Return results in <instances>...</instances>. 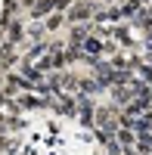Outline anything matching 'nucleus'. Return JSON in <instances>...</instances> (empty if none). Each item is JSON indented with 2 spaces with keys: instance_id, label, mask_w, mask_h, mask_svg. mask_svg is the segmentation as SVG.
<instances>
[{
  "instance_id": "f257e3e1",
  "label": "nucleus",
  "mask_w": 152,
  "mask_h": 155,
  "mask_svg": "<svg viewBox=\"0 0 152 155\" xmlns=\"http://www.w3.org/2000/svg\"><path fill=\"white\" fill-rule=\"evenodd\" d=\"M96 0H74V3L65 9V16H68V25H78V22H90L96 16Z\"/></svg>"
},
{
  "instance_id": "f03ea898",
  "label": "nucleus",
  "mask_w": 152,
  "mask_h": 155,
  "mask_svg": "<svg viewBox=\"0 0 152 155\" xmlns=\"http://www.w3.org/2000/svg\"><path fill=\"white\" fill-rule=\"evenodd\" d=\"M109 99L115 102V106H127V102H134V87L131 84H115V87H109Z\"/></svg>"
},
{
  "instance_id": "7ed1b4c3",
  "label": "nucleus",
  "mask_w": 152,
  "mask_h": 155,
  "mask_svg": "<svg viewBox=\"0 0 152 155\" xmlns=\"http://www.w3.org/2000/svg\"><path fill=\"white\" fill-rule=\"evenodd\" d=\"M44 25H47V34H59V31L68 28V16L62 9H56V12H50V16L44 19Z\"/></svg>"
},
{
  "instance_id": "20e7f679",
  "label": "nucleus",
  "mask_w": 152,
  "mask_h": 155,
  "mask_svg": "<svg viewBox=\"0 0 152 155\" xmlns=\"http://www.w3.org/2000/svg\"><path fill=\"white\" fill-rule=\"evenodd\" d=\"M50 12H56V0H37L28 9V19H47Z\"/></svg>"
},
{
  "instance_id": "39448f33",
  "label": "nucleus",
  "mask_w": 152,
  "mask_h": 155,
  "mask_svg": "<svg viewBox=\"0 0 152 155\" xmlns=\"http://www.w3.org/2000/svg\"><path fill=\"white\" fill-rule=\"evenodd\" d=\"M118 143L124 146V149H137V130L134 127H118Z\"/></svg>"
},
{
  "instance_id": "423d86ee",
  "label": "nucleus",
  "mask_w": 152,
  "mask_h": 155,
  "mask_svg": "<svg viewBox=\"0 0 152 155\" xmlns=\"http://www.w3.org/2000/svg\"><path fill=\"white\" fill-rule=\"evenodd\" d=\"M6 44V31H3V25H0V47Z\"/></svg>"
}]
</instances>
